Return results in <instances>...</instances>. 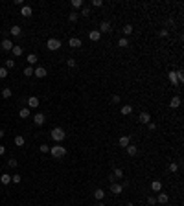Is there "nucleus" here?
Masks as SVG:
<instances>
[{
    "instance_id": "obj_45",
    "label": "nucleus",
    "mask_w": 184,
    "mask_h": 206,
    "mask_svg": "<svg viewBox=\"0 0 184 206\" xmlns=\"http://www.w3.org/2000/svg\"><path fill=\"white\" fill-rule=\"evenodd\" d=\"M17 164H18V162H17L15 158H9V160H8V166H9V168H17Z\"/></svg>"
},
{
    "instance_id": "obj_22",
    "label": "nucleus",
    "mask_w": 184,
    "mask_h": 206,
    "mask_svg": "<svg viewBox=\"0 0 184 206\" xmlns=\"http://www.w3.org/2000/svg\"><path fill=\"white\" fill-rule=\"evenodd\" d=\"M151 190L156 191V193H158V191H162V182H160V180H153V182H151Z\"/></svg>"
},
{
    "instance_id": "obj_33",
    "label": "nucleus",
    "mask_w": 184,
    "mask_h": 206,
    "mask_svg": "<svg viewBox=\"0 0 184 206\" xmlns=\"http://www.w3.org/2000/svg\"><path fill=\"white\" fill-rule=\"evenodd\" d=\"M83 0H72V8H76V9H79V8H83Z\"/></svg>"
},
{
    "instance_id": "obj_49",
    "label": "nucleus",
    "mask_w": 184,
    "mask_h": 206,
    "mask_svg": "<svg viewBox=\"0 0 184 206\" xmlns=\"http://www.w3.org/2000/svg\"><path fill=\"white\" fill-rule=\"evenodd\" d=\"M6 153V146H2V143H0V156H2Z\"/></svg>"
},
{
    "instance_id": "obj_13",
    "label": "nucleus",
    "mask_w": 184,
    "mask_h": 206,
    "mask_svg": "<svg viewBox=\"0 0 184 206\" xmlns=\"http://www.w3.org/2000/svg\"><path fill=\"white\" fill-rule=\"evenodd\" d=\"M0 46H2V50H6V52H11V48L15 46V44L11 43V39H4L2 43H0Z\"/></svg>"
},
{
    "instance_id": "obj_26",
    "label": "nucleus",
    "mask_w": 184,
    "mask_h": 206,
    "mask_svg": "<svg viewBox=\"0 0 184 206\" xmlns=\"http://www.w3.org/2000/svg\"><path fill=\"white\" fill-rule=\"evenodd\" d=\"M0 182H2V184H9L11 182V175L9 173H2V175H0Z\"/></svg>"
},
{
    "instance_id": "obj_36",
    "label": "nucleus",
    "mask_w": 184,
    "mask_h": 206,
    "mask_svg": "<svg viewBox=\"0 0 184 206\" xmlns=\"http://www.w3.org/2000/svg\"><path fill=\"white\" fill-rule=\"evenodd\" d=\"M169 171H171V173H177V171H179V164L171 162V164H169Z\"/></svg>"
},
{
    "instance_id": "obj_48",
    "label": "nucleus",
    "mask_w": 184,
    "mask_h": 206,
    "mask_svg": "<svg viewBox=\"0 0 184 206\" xmlns=\"http://www.w3.org/2000/svg\"><path fill=\"white\" fill-rule=\"evenodd\" d=\"M158 35H160V37H168V35H169V31H168V30H160Z\"/></svg>"
},
{
    "instance_id": "obj_29",
    "label": "nucleus",
    "mask_w": 184,
    "mask_h": 206,
    "mask_svg": "<svg viewBox=\"0 0 184 206\" xmlns=\"http://www.w3.org/2000/svg\"><path fill=\"white\" fill-rule=\"evenodd\" d=\"M121 31H124V35H125V37H129V35L133 33V26H131V24H125V26H124V30H121Z\"/></svg>"
},
{
    "instance_id": "obj_2",
    "label": "nucleus",
    "mask_w": 184,
    "mask_h": 206,
    "mask_svg": "<svg viewBox=\"0 0 184 206\" xmlns=\"http://www.w3.org/2000/svg\"><path fill=\"white\" fill-rule=\"evenodd\" d=\"M50 155L55 156V158H63V156L66 155V147H63L61 143H55L53 147H50Z\"/></svg>"
},
{
    "instance_id": "obj_32",
    "label": "nucleus",
    "mask_w": 184,
    "mask_h": 206,
    "mask_svg": "<svg viewBox=\"0 0 184 206\" xmlns=\"http://www.w3.org/2000/svg\"><path fill=\"white\" fill-rule=\"evenodd\" d=\"M118 46H120V48H127V46H129V39H127V37H121V39L118 40Z\"/></svg>"
},
{
    "instance_id": "obj_15",
    "label": "nucleus",
    "mask_w": 184,
    "mask_h": 206,
    "mask_svg": "<svg viewBox=\"0 0 184 206\" xmlns=\"http://www.w3.org/2000/svg\"><path fill=\"white\" fill-rule=\"evenodd\" d=\"M68 44H70V48H79V46L83 44V43H81V39H79V37H70V40H68Z\"/></svg>"
},
{
    "instance_id": "obj_52",
    "label": "nucleus",
    "mask_w": 184,
    "mask_h": 206,
    "mask_svg": "<svg viewBox=\"0 0 184 206\" xmlns=\"http://www.w3.org/2000/svg\"><path fill=\"white\" fill-rule=\"evenodd\" d=\"M125 206H134V204H133V202H127V204H125Z\"/></svg>"
},
{
    "instance_id": "obj_16",
    "label": "nucleus",
    "mask_w": 184,
    "mask_h": 206,
    "mask_svg": "<svg viewBox=\"0 0 184 206\" xmlns=\"http://www.w3.org/2000/svg\"><path fill=\"white\" fill-rule=\"evenodd\" d=\"M31 13H33L31 6H22V8H20V15L22 17H31Z\"/></svg>"
},
{
    "instance_id": "obj_50",
    "label": "nucleus",
    "mask_w": 184,
    "mask_h": 206,
    "mask_svg": "<svg viewBox=\"0 0 184 206\" xmlns=\"http://www.w3.org/2000/svg\"><path fill=\"white\" fill-rule=\"evenodd\" d=\"M96 206H105V204H103V201H98V204H96Z\"/></svg>"
},
{
    "instance_id": "obj_35",
    "label": "nucleus",
    "mask_w": 184,
    "mask_h": 206,
    "mask_svg": "<svg viewBox=\"0 0 184 206\" xmlns=\"http://www.w3.org/2000/svg\"><path fill=\"white\" fill-rule=\"evenodd\" d=\"M8 74H9V70H6L4 66H0V79H6V77H8Z\"/></svg>"
},
{
    "instance_id": "obj_31",
    "label": "nucleus",
    "mask_w": 184,
    "mask_h": 206,
    "mask_svg": "<svg viewBox=\"0 0 184 206\" xmlns=\"http://www.w3.org/2000/svg\"><path fill=\"white\" fill-rule=\"evenodd\" d=\"M20 118H30V109L28 107H24V109H20V112H18Z\"/></svg>"
},
{
    "instance_id": "obj_24",
    "label": "nucleus",
    "mask_w": 184,
    "mask_h": 206,
    "mask_svg": "<svg viewBox=\"0 0 184 206\" xmlns=\"http://www.w3.org/2000/svg\"><path fill=\"white\" fill-rule=\"evenodd\" d=\"M11 52H13V55H15V57H18V55H22V46H18V44H15V46H13L11 48Z\"/></svg>"
},
{
    "instance_id": "obj_28",
    "label": "nucleus",
    "mask_w": 184,
    "mask_h": 206,
    "mask_svg": "<svg viewBox=\"0 0 184 206\" xmlns=\"http://www.w3.org/2000/svg\"><path fill=\"white\" fill-rule=\"evenodd\" d=\"M77 18H79V13H77V11H70L68 20H70V22H77Z\"/></svg>"
},
{
    "instance_id": "obj_10",
    "label": "nucleus",
    "mask_w": 184,
    "mask_h": 206,
    "mask_svg": "<svg viewBox=\"0 0 184 206\" xmlns=\"http://www.w3.org/2000/svg\"><path fill=\"white\" fill-rule=\"evenodd\" d=\"M138 121L142 123V125H147V123L151 121V114H149V112H142V114L138 116Z\"/></svg>"
},
{
    "instance_id": "obj_38",
    "label": "nucleus",
    "mask_w": 184,
    "mask_h": 206,
    "mask_svg": "<svg viewBox=\"0 0 184 206\" xmlns=\"http://www.w3.org/2000/svg\"><path fill=\"white\" fill-rule=\"evenodd\" d=\"M177 77H179V85L184 83V72L182 70H177Z\"/></svg>"
},
{
    "instance_id": "obj_19",
    "label": "nucleus",
    "mask_w": 184,
    "mask_h": 206,
    "mask_svg": "<svg viewBox=\"0 0 184 206\" xmlns=\"http://www.w3.org/2000/svg\"><path fill=\"white\" fill-rule=\"evenodd\" d=\"M118 143H120V147H127L129 143H131V136H120Z\"/></svg>"
},
{
    "instance_id": "obj_30",
    "label": "nucleus",
    "mask_w": 184,
    "mask_h": 206,
    "mask_svg": "<svg viewBox=\"0 0 184 206\" xmlns=\"http://www.w3.org/2000/svg\"><path fill=\"white\" fill-rule=\"evenodd\" d=\"M24 143H26V140H24V136H15V146H18V147H22L24 146Z\"/></svg>"
},
{
    "instance_id": "obj_40",
    "label": "nucleus",
    "mask_w": 184,
    "mask_h": 206,
    "mask_svg": "<svg viewBox=\"0 0 184 206\" xmlns=\"http://www.w3.org/2000/svg\"><path fill=\"white\" fill-rule=\"evenodd\" d=\"M66 66H68V68H76V61H74L72 57L66 59Z\"/></svg>"
},
{
    "instance_id": "obj_1",
    "label": "nucleus",
    "mask_w": 184,
    "mask_h": 206,
    "mask_svg": "<svg viewBox=\"0 0 184 206\" xmlns=\"http://www.w3.org/2000/svg\"><path fill=\"white\" fill-rule=\"evenodd\" d=\"M50 136H52V140L55 142V143H61V142L66 138V133H65L61 127H53L52 131H50Z\"/></svg>"
},
{
    "instance_id": "obj_5",
    "label": "nucleus",
    "mask_w": 184,
    "mask_h": 206,
    "mask_svg": "<svg viewBox=\"0 0 184 206\" xmlns=\"http://www.w3.org/2000/svg\"><path fill=\"white\" fill-rule=\"evenodd\" d=\"M155 199H156V202H158V204H168V201H169L168 193H164V191H158Z\"/></svg>"
},
{
    "instance_id": "obj_37",
    "label": "nucleus",
    "mask_w": 184,
    "mask_h": 206,
    "mask_svg": "<svg viewBox=\"0 0 184 206\" xmlns=\"http://www.w3.org/2000/svg\"><path fill=\"white\" fill-rule=\"evenodd\" d=\"M24 75H26V77H31V75H33V68L31 66H26L24 68Z\"/></svg>"
},
{
    "instance_id": "obj_14",
    "label": "nucleus",
    "mask_w": 184,
    "mask_h": 206,
    "mask_svg": "<svg viewBox=\"0 0 184 206\" xmlns=\"http://www.w3.org/2000/svg\"><path fill=\"white\" fill-rule=\"evenodd\" d=\"M44 114L43 112H37L35 116H33V123H35V125H43V123H44Z\"/></svg>"
},
{
    "instance_id": "obj_44",
    "label": "nucleus",
    "mask_w": 184,
    "mask_h": 206,
    "mask_svg": "<svg viewBox=\"0 0 184 206\" xmlns=\"http://www.w3.org/2000/svg\"><path fill=\"white\" fill-rule=\"evenodd\" d=\"M111 101L114 103V105H116V103H120V101H121V98H120V96H118V94H114V96H112V98H111Z\"/></svg>"
},
{
    "instance_id": "obj_9",
    "label": "nucleus",
    "mask_w": 184,
    "mask_h": 206,
    "mask_svg": "<svg viewBox=\"0 0 184 206\" xmlns=\"http://www.w3.org/2000/svg\"><path fill=\"white\" fill-rule=\"evenodd\" d=\"M180 103H182L180 96H173V98L169 99V107H171V109H179V107H180Z\"/></svg>"
},
{
    "instance_id": "obj_23",
    "label": "nucleus",
    "mask_w": 184,
    "mask_h": 206,
    "mask_svg": "<svg viewBox=\"0 0 184 206\" xmlns=\"http://www.w3.org/2000/svg\"><path fill=\"white\" fill-rule=\"evenodd\" d=\"M26 61H28L30 65H35L39 61V57H37V53H28V55H26Z\"/></svg>"
},
{
    "instance_id": "obj_3",
    "label": "nucleus",
    "mask_w": 184,
    "mask_h": 206,
    "mask_svg": "<svg viewBox=\"0 0 184 206\" xmlns=\"http://www.w3.org/2000/svg\"><path fill=\"white\" fill-rule=\"evenodd\" d=\"M61 40L59 39H55V37H52V39H48V43H46V48H48V50H52V52H55V50H59L61 48Z\"/></svg>"
},
{
    "instance_id": "obj_7",
    "label": "nucleus",
    "mask_w": 184,
    "mask_h": 206,
    "mask_svg": "<svg viewBox=\"0 0 184 206\" xmlns=\"http://www.w3.org/2000/svg\"><path fill=\"white\" fill-rule=\"evenodd\" d=\"M121 177H124V169H120V168H114L112 175H111V182H116L118 178H121Z\"/></svg>"
},
{
    "instance_id": "obj_11",
    "label": "nucleus",
    "mask_w": 184,
    "mask_h": 206,
    "mask_svg": "<svg viewBox=\"0 0 184 206\" xmlns=\"http://www.w3.org/2000/svg\"><path fill=\"white\" fill-rule=\"evenodd\" d=\"M111 191L114 195H120L121 191H124V186L121 184H118V182H111Z\"/></svg>"
},
{
    "instance_id": "obj_42",
    "label": "nucleus",
    "mask_w": 184,
    "mask_h": 206,
    "mask_svg": "<svg viewBox=\"0 0 184 206\" xmlns=\"http://www.w3.org/2000/svg\"><path fill=\"white\" fill-rule=\"evenodd\" d=\"M20 180H22V177H20V175H13L11 177V182H15V184H18Z\"/></svg>"
},
{
    "instance_id": "obj_12",
    "label": "nucleus",
    "mask_w": 184,
    "mask_h": 206,
    "mask_svg": "<svg viewBox=\"0 0 184 206\" xmlns=\"http://www.w3.org/2000/svg\"><path fill=\"white\" fill-rule=\"evenodd\" d=\"M99 33H109L111 31V22H109V20H103V22L99 24V30H98Z\"/></svg>"
},
{
    "instance_id": "obj_34",
    "label": "nucleus",
    "mask_w": 184,
    "mask_h": 206,
    "mask_svg": "<svg viewBox=\"0 0 184 206\" xmlns=\"http://www.w3.org/2000/svg\"><path fill=\"white\" fill-rule=\"evenodd\" d=\"M79 15L88 17V15H90V8H88V6H83V8H81V13H79Z\"/></svg>"
},
{
    "instance_id": "obj_43",
    "label": "nucleus",
    "mask_w": 184,
    "mask_h": 206,
    "mask_svg": "<svg viewBox=\"0 0 184 206\" xmlns=\"http://www.w3.org/2000/svg\"><path fill=\"white\" fill-rule=\"evenodd\" d=\"M92 6L94 8H101V6H103V0H92Z\"/></svg>"
},
{
    "instance_id": "obj_41",
    "label": "nucleus",
    "mask_w": 184,
    "mask_h": 206,
    "mask_svg": "<svg viewBox=\"0 0 184 206\" xmlns=\"http://www.w3.org/2000/svg\"><path fill=\"white\" fill-rule=\"evenodd\" d=\"M147 204H149V206H155V204H156V199H155L153 195H149V197H147Z\"/></svg>"
},
{
    "instance_id": "obj_8",
    "label": "nucleus",
    "mask_w": 184,
    "mask_h": 206,
    "mask_svg": "<svg viewBox=\"0 0 184 206\" xmlns=\"http://www.w3.org/2000/svg\"><path fill=\"white\" fill-rule=\"evenodd\" d=\"M168 77H169V83H171L173 87H179V77H177V70H171L168 74Z\"/></svg>"
},
{
    "instance_id": "obj_6",
    "label": "nucleus",
    "mask_w": 184,
    "mask_h": 206,
    "mask_svg": "<svg viewBox=\"0 0 184 206\" xmlns=\"http://www.w3.org/2000/svg\"><path fill=\"white\" fill-rule=\"evenodd\" d=\"M40 105V99L37 98V96H30V98H28V107L30 109H37Z\"/></svg>"
},
{
    "instance_id": "obj_20",
    "label": "nucleus",
    "mask_w": 184,
    "mask_h": 206,
    "mask_svg": "<svg viewBox=\"0 0 184 206\" xmlns=\"http://www.w3.org/2000/svg\"><path fill=\"white\" fill-rule=\"evenodd\" d=\"M11 35L13 37H20V35H22V28H20V26H11Z\"/></svg>"
},
{
    "instance_id": "obj_4",
    "label": "nucleus",
    "mask_w": 184,
    "mask_h": 206,
    "mask_svg": "<svg viewBox=\"0 0 184 206\" xmlns=\"http://www.w3.org/2000/svg\"><path fill=\"white\" fill-rule=\"evenodd\" d=\"M46 68L44 66H37V68H33V75H35V77H39V79H43V77H46Z\"/></svg>"
},
{
    "instance_id": "obj_47",
    "label": "nucleus",
    "mask_w": 184,
    "mask_h": 206,
    "mask_svg": "<svg viewBox=\"0 0 184 206\" xmlns=\"http://www.w3.org/2000/svg\"><path fill=\"white\" fill-rule=\"evenodd\" d=\"M147 129H149V131H155V129H156V123L149 121V123H147Z\"/></svg>"
},
{
    "instance_id": "obj_27",
    "label": "nucleus",
    "mask_w": 184,
    "mask_h": 206,
    "mask_svg": "<svg viewBox=\"0 0 184 206\" xmlns=\"http://www.w3.org/2000/svg\"><path fill=\"white\" fill-rule=\"evenodd\" d=\"M4 68H6V70H13V68H15V61H13V59H6Z\"/></svg>"
},
{
    "instance_id": "obj_17",
    "label": "nucleus",
    "mask_w": 184,
    "mask_h": 206,
    "mask_svg": "<svg viewBox=\"0 0 184 206\" xmlns=\"http://www.w3.org/2000/svg\"><path fill=\"white\" fill-rule=\"evenodd\" d=\"M88 39H90L92 43H96V40H99V39H101V33H99L98 30H92L90 33H88Z\"/></svg>"
},
{
    "instance_id": "obj_25",
    "label": "nucleus",
    "mask_w": 184,
    "mask_h": 206,
    "mask_svg": "<svg viewBox=\"0 0 184 206\" xmlns=\"http://www.w3.org/2000/svg\"><path fill=\"white\" fill-rule=\"evenodd\" d=\"M121 114H124V116H131L133 114V107L131 105H124V107H121Z\"/></svg>"
},
{
    "instance_id": "obj_46",
    "label": "nucleus",
    "mask_w": 184,
    "mask_h": 206,
    "mask_svg": "<svg viewBox=\"0 0 184 206\" xmlns=\"http://www.w3.org/2000/svg\"><path fill=\"white\" fill-rule=\"evenodd\" d=\"M40 153H50V146L43 143V146H40Z\"/></svg>"
},
{
    "instance_id": "obj_51",
    "label": "nucleus",
    "mask_w": 184,
    "mask_h": 206,
    "mask_svg": "<svg viewBox=\"0 0 184 206\" xmlns=\"http://www.w3.org/2000/svg\"><path fill=\"white\" fill-rule=\"evenodd\" d=\"M4 134H6V133L2 131V129H0V138H4Z\"/></svg>"
},
{
    "instance_id": "obj_39",
    "label": "nucleus",
    "mask_w": 184,
    "mask_h": 206,
    "mask_svg": "<svg viewBox=\"0 0 184 206\" xmlns=\"http://www.w3.org/2000/svg\"><path fill=\"white\" fill-rule=\"evenodd\" d=\"M0 96H2V98H11V88H4Z\"/></svg>"
},
{
    "instance_id": "obj_21",
    "label": "nucleus",
    "mask_w": 184,
    "mask_h": 206,
    "mask_svg": "<svg viewBox=\"0 0 184 206\" xmlns=\"http://www.w3.org/2000/svg\"><path fill=\"white\" fill-rule=\"evenodd\" d=\"M103 197H105V191L101 188H98L96 191H94V199H96V201H103Z\"/></svg>"
},
{
    "instance_id": "obj_18",
    "label": "nucleus",
    "mask_w": 184,
    "mask_h": 206,
    "mask_svg": "<svg viewBox=\"0 0 184 206\" xmlns=\"http://www.w3.org/2000/svg\"><path fill=\"white\" fill-rule=\"evenodd\" d=\"M125 149H127V155H129V156H136V155H138V147L133 146V143H129Z\"/></svg>"
}]
</instances>
